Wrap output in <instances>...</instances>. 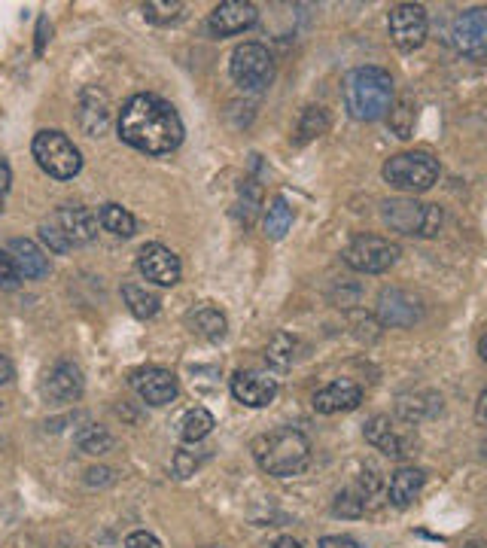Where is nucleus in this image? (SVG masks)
Instances as JSON below:
<instances>
[{
	"mask_svg": "<svg viewBox=\"0 0 487 548\" xmlns=\"http://www.w3.org/2000/svg\"><path fill=\"white\" fill-rule=\"evenodd\" d=\"M119 137L147 156H165L180 147L183 122L168 101L156 95H134L119 113Z\"/></svg>",
	"mask_w": 487,
	"mask_h": 548,
	"instance_id": "nucleus-1",
	"label": "nucleus"
},
{
	"mask_svg": "<svg viewBox=\"0 0 487 548\" xmlns=\"http://www.w3.org/2000/svg\"><path fill=\"white\" fill-rule=\"evenodd\" d=\"M344 107L357 122H378L393 110V77L384 67L363 64L344 77Z\"/></svg>",
	"mask_w": 487,
	"mask_h": 548,
	"instance_id": "nucleus-2",
	"label": "nucleus"
},
{
	"mask_svg": "<svg viewBox=\"0 0 487 548\" xmlns=\"http://www.w3.org/2000/svg\"><path fill=\"white\" fill-rule=\"evenodd\" d=\"M253 457H256L259 469L274 478L302 475L311 463V442L305 439V433H299L293 427H281V430H271L256 439Z\"/></svg>",
	"mask_w": 487,
	"mask_h": 548,
	"instance_id": "nucleus-3",
	"label": "nucleus"
},
{
	"mask_svg": "<svg viewBox=\"0 0 487 548\" xmlns=\"http://www.w3.org/2000/svg\"><path fill=\"white\" fill-rule=\"evenodd\" d=\"M98 235V217L89 208H58L40 223V238L52 253H67Z\"/></svg>",
	"mask_w": 487,
	"mask_h": 548,
	"instance_id": "nucleus-4",
	"label": "nucleus"
},
{
	"mask_svg": "<svg viewBox=\"0 0 487 548\" xmlns=\"http://www.w3.org/2000/svg\"><path fill=\"white\" fill-rule=\"evenodd\" d=\"M381 217L390 229L402 235L433 238L442 229V208L439 204H424L417 198H393L381 204Z\"/></svg>",
	"mask_w": 487,
	"mask_h": 548,
	"instance_id": "nucleus-5",
	"label": "nucleus"
},
{
	"mask_svg": "<svg viewBox=\"0 0 487 548\" xmlns=\"http://www.w3.org/2000/svg\"><path fill=\"white\" fill-rule=\"evenodd\" d=\"M31 153L37 165L55 180H74L83 168L80 150L71 144V137L61 131H40L31 144Z\"/></svg>",
	"mask_w": 487,
	"mask_h": 548,
	"instance_id": "nucleus-6",
	"label": "nucleus"
},
{
	"mask_svg": "<svg viewBox=\"0 0 487 548\" xmlns=\"http://www.w3.org/2000/svg\"><path fill=\"white\" fill-rule=\"evenodd\" d=\"M384 180L402 192H427L439 180V159L424 150L396 153L384 165Z\"/></svg>",
	"mask_w": 487,
	"mask_h": 548,
	"instance_id": "nucleus-7",
	"label": "nucleus"
},
{
	"mask_svg": "<svg viewBox=\"0 0 487 548\" xmlns=\"http://www.w3.org/2000/svg\"><path fill=\"white\" fill-rule=\"evenodd\" d=\"M232 80L244 92H262L274 80V58L262 43H241L232 52Z\"/></svg>",
	"mask_w": 487,
	"mask_h": 548,
	"instance_id": "nucleus-8",
	"label": "nucleus"
},
{
	"mask_svg": "<svg viewBox=\"0 0 487 548\" xmlns=\"http://www.w3.org/2000/svg\"><path fill=\"white\" fill-rule=\"evenodd\" d=\"M341 259L354 271L381 274L399 259V244H393L390 238H381V235H360L344 247Z\"/></svg>",
	"mask_w": 487,
	"mask_h": 548,
	"instance_id": "nucleus-9",
	"label": "nucleus"
},
{
	"mask_svg": "<svg viewBox=\"0 0 487 548\" xmlns=\"http://www.w3.org/2000/svg\"><path fill=\"white\" fill-rule=\"evenodd\" d=\"M451 46L469 61H487V7L466 10L451 28Z\"/></svg>",
	"mask_w": 487,
	"mask_h": 548,
	"instance_id": "nucleus-10",
	"label": "nucleus"
},
{
	"mask_svg": "<svg viewBox=\"0 0 487 548\" xmlns=\"http://www.w3.org/2000/svg\"><path fill=\"white\" fill-rule=\"evenodd\" d=\"M390 37L396 43V49L402 52H414V49H421L424 40H427V10L421 4H399L390 10Z\"/></svg>",
	"mask_w": 487,
	"mask_h": 548,
	"instance_id": "nucleus-11",
	"label": "nucleus"
},
{
	"mask_svg": "<svg viewBox=\"0 0 487 548\" xmlns=\"http://www.w3.org/2000/svg\"><path fill=\"white\" fill-rule=\"evenodd\" d=\"M137 268L150 281L159 287H174L180 281V259L174 250H168L165 244H144L141 253H137Z\"/></svg>",
	"mask_w": 487,
	"mask_h": 548,
	"instance_id": "nucleus-12",
	"label": "nucleus"
},
{
	"mask_svg": "<svg viewBox=\"0 0 487 548\" xmlns=\"http://www.w3.org/2000/svg\"><path fill=\"white\" fill-rule=\"evenodd\" d=\"M131 387L137 390L144 402L150 405H168L177 399V375L162 369V366H147V369H137L131 375Z\"/></svg>",
	"mask_w": 487,
	"mask_h": 548,
	"instance_id": "nucleus-13",
	"label": "nucleus"
},
{
	"mask_svg": "<svg viewBox=\"0 0 487 548\" xmlns=\"http://www.w3.org/2000/svg\"><path fill=\"white\" fill-rule=\"evenodd\" d=\"M277 378H271L268 372H235L232 375V396L247 405V408H265L274 402L277 396Z\"/></svg>",
	"mask_w": 487,
	"mask_h": 548,
	"instance_id": "nucleus-14",
	"label": "nucleus"
},
{
	"mask_svg": "<svg viewBox=\"0 0 487 548\" xmlns=\"http://www.w3.org/2000/svg\"><path fill=\"white\" fill-rule=\"evenodd\" d=\"M363 402V387L351 378H338L314 393L311 405L317 415H338V411H351Z\"/></svg>",
	"mask_w": 487,
	"mask_h": 548,
	"instance_id": "nucleus-15",
	"label": "nucleus"
},
{
	"mask_svg": "<svg viewBox=\"0 0 487 548\" xmlns=\"http://www.w3.org/2000/svg\"><path fill=\"white\" fill-rule=\"evenodd\" d=\"M256 19H259V13L253 4H247V0H226V4L214 7L207 25H211V31L217 37H235V34H244L247 28H253Z\"/></svg>",
	"mask_w": 487,
	"mask_h": 548,
	"instance_id": "nucleus-16",
	"label": "nucleus"
},
{
	"mask_svg": "<svg viewBox=\"0 0 487 548\" xmlns=\"http://www.w3.org/2000/svg\"><path fill=\"white\" fill-rule=\"evenodd\" d=\"M424 308L405 290H384L378 299V320L384 326H414L421 320Z\"/></svg>",
	"mask_w": 487,
	"mask_h": 548,
	"instance_id": "nucleus-17",
	"label": "nucleus"
},
{
	"mask_svg": "<svg viewBox=\"0 0 487 548\" xmlns=\"http://www.w3.org/2000/svg\"><path fill=\"white\" fill-rule=\"evenodd\" d=\"M80 393H83V372L74 363H58L43 381V396L49 402H74L80 399Z\"/></svg>",
	"mask_w": 487,
	"mask_h": 548,
	"instance_id": "nucleus-18",
	"label": "nucleus"
},
{
	"mask_svg": "<svg viewBox=\"0 0 487 548\" xmlns=\"http://www.w3.org/2000/svg\"><path fill=\"white\" fill-rule=\"evenodd\" d=\"M22 274V281H40L49 274V256L28 238H13L10 241V250H7Z\"/></svg>",
	"mask_w": 487,
	"mask_h": 548,
	"instance_id": "nucleus-19",
	"label": "nucleus"
},
{
	"mask_svg": "<svg viewBox=\"0 0 487 548\" xmlns=\"http://www.w3.org/2000/svg\"><path fill=\"white\" fill-rule=\"evenodd\" d=\"M424 485H427L424 469H417V466H399V469L393 472V478H390V488H387L390 503L399 506V509L411 506L417 497H421Z\"/></svg>",
	"mask_w": 487,
	"mask_h": 548,
	"instance_id": "nucleus-20",
	"label": "nucleus"
},
{
	"mask_svg": "<svg viewBox=\"0 0 487 548\" xmlns=\"http://www.w3.org/2000/svg\"><path fill=\"white\" fill-rule=\"evenodd\" d=\"M363 436H366V442H369L375 451H381V454H387V457H405V442H402V436L393 430L390 418H384V415L369 418L366 427H363Z\"/></svg>",
	"mask_w": 487,
	"mask_h": 548,
	"instance_id": "nucleus-21",
	"label": "nucleus"
},
{
	"mask_svg": "<svg viewBox=\"0 0 487 548\" xmlns=\"http://www.w3.org/2000/svg\"><path fill=\"white\" fill-rule=\"evenodd\" d=\"M186 326L192 335L207 338V341H220L226 335V314L217 311L214 305H198L186 314Z\"/></svg>",
	"mask_w": 487,
	"mask_h": 548,
	"instance_id": "nucleus-22",
	"label": "nucleus"
},
{
	"mask_svg": "<svg viewBox=\"0 0 487 548\" xmlns=\"http://www.w3.org/2000/svg\"><path fill=\"white\" fill-rule=\"evenodd\" d=\"M122 299H125L128 311H131L137 320H150V317H156L159 308H162L159 293L147 290L144 284H125V287H122Z\"/></svg>",
	"mask_w": 487,
	"mask_h": 548,
	"instance_id": "nucleus-23",
	"label": "nucleus"
},
{
	"mask_svg": "<svg viewBox=\"0 0 487 548\" xmlns=\"http://www.w3.org/2000/svg\"><path fill=\"white\" fill-rule=\"evenodd\" d=\"M396 408H399L402 421L417 424V421H424V418H433L436 411L442 408V399L436 393H414V396H402Z\"/></svg>",
	"mask_w": 487,
	"mask_h": 548,
	"instance_id": "nucleus-24",
	"label": "nucleus"
},
{
	"mask_svg": "<svg viewBox=\"0 0 487 548\" xmlns=\"http://www.w3.org/2000/svg\"><path fill=\"white\" fill-rule=\"evenodd\" d=\"M214 427H217V421H214L211 411L201 408V405L198 408H189L186 415H183V421H180V439L189 442V445H195V442L211 436Z\"/></svg>",
	"mask_w": 487,
	"mask_h": 548,
	"instance_id": "nucleus-25",
	"label": "nucleus"
},
{
	"mask_svg": "<svg viewBox=\"0 0 487 548\" xmlns=\"http://www.w3.org/2000/svg\"><path fill=\"white\" fill-rule=\"evenodd\" d=\"M293 208H290V201L284 195H277L271 204H268V211H265V235L268 238H284L293 226Z\"/></svg>",
	"mask_w": 487,
	"mask_h": 548,
	"instance_id": "nucleus-26",
	"label": "nucleus"
},
{
	"mask_svg": "<svg viewBox=\"0 0 487 548\" xmlns=\"http://www.w3.org/2000/svg\"><path fill=\"white\" fill-rule=\"evenodd\" d=\"M265 360H268L274 369H290L293 360H296V338L287 335V332L271 335L268 348H265Z\"/></svg>",
	"mask_w": 487,
	"mask_h": 548,
	"instance_id": "nucleus-27",
	"label": "nucleus"
},
{
	"mask_svg": "<svg viewBox=\"0 0 487 548\" xmlns=\"http://www.w3.org/2000/svg\"><path fill=\"white\" fill-rule=\"evenodd\" d=\"M98 220L116 238H131L134 235V217L122 208V204H104V208L98 211Z\"/></svg>",
	"mask_w": 487,
	"mask_h": 548,
	"instance_id": "nucleus-28",
	"label": "nucleus"
},
{
	"mask_svg": "<svg viewBox=\"0 0 487 548\" xmlns=\"http://www.w3.org/2000/svg\"><path fill=\"white\" fill-rule=\"evenodd\" d=\"M366 503H369V494L363 488H351V491H341L332 503V512L338 518H360L366 512Z\"/></svg>",
	"mask_w": 487,
	"mask_h": 548,
	"instance_id": "nucleus-29",
	"label": "nucleus"
},
{
	"mask_svg": "<svg viewBox=\"0 0 487 548\" xmlns=\"http://www.w3.org/2000/svg\"><path fill=\"white\" fill-rule=\"evenodd\" d=\"M77 445H80V451L98 457V454H107V451L113 448V436H110L104 427L89 424V427H83V430L77 433Z\"/></svg>",
	"mask_w": 487,
	"mask_h": 548,
	"instance_id": "nucleus-30",
	"label": "nucleus"
},
{
	"mask_svg": "<svg viewBox=\"0 0 487 548\" xmlns=\"http://www.w3.org/2000/svg\"><path fill=\"white\" fill-rule=\"evenodd\" d=\"M183 4L180 0H174V4H159V0H153V4H144V16H147V22H153V25H171V22H177L180 16H183Z\"/></svg>",
	"mask_w": 487,
	"mask_h": 548,
	"instance_id": "nucleus-31",
	"label": "nucleus"
},
{
	"mask_svg": "<svg viewBox=\"0 0 487 548\" xmlns=\"http://www.w3.org/2000/svg\"><path fill=\"white\" fill-rule=\"evenodd\" d=\"M329 128V116L323 107H308L302 122H299V141H311V137H320Z\"/></svg>",
	"mask_w": 487,
	"mask_h": 548,
	"instance_id": "nucleus-32",
	"label": "nucleus"
},
{
	"mask_svg": "<svg viewBox=\"0 0 487 548\" xmlns=\"http://www.w3.org/2000/svg\"><path fill=\"white\" fill-rule=\"evenodd\" d=\"M259 204H262V189H259L256 180H247V183L241 186V211H244V223H247V226L253 223V217H256V211H259Z\"/></svg>",
	"mask_w": 487,
	"mask_h": 548,
	"instance_id": "nucleus-33",
	"label": "nucleus"
},
{
	"mask_svg": "<svg viewBox=\"0 0 487 548\" xmlns=\"http://www.w3.org/2000/svg\"><path fill=\"white\" fill-rule=\"evenodd\" d=\"M22 284V274L7 250H0V290H16Z\"/></svg>",
	"mask_w": 487,
	"mask_h": 548,
	"instance_id": "nucleus-34",
	"label": "nucleus"
},
{
	"mask_svg": "<svg viewBox=\"0 0 487 548\" xmlns=\"http://www.w3.org/2000/svg\"><path fill=\"white\" fill-rule=\"evenodd\" d=\"M411 107L408 104H399L396 110H390V125L396 128L399 137H411Z\"/></svg>",
	"mask_w": 487,
	"mask_h": 548,
	"instance_id": "nucleus-35",
	"label": "nucleus"
},
{
	"mask_svg": "<svg viewBox=\"0 0 487 548\" xmlns=\"http://www.w3.org/2000/svg\"><path fill=\"white\" fill-rule=\"evenodd\" d=\"M122 548H162V542H159L153 533H147V530H134V533L122 542Z\"/></svg>",
	"mask_w": 487,
	"mask_h": 548,
	"instance_id": "nucleus-36",
	"label": "nucleus"
},
{
	"mask_svg": "<svg viewBox=\"0 0 487 548\" xmlns=\"http://www.w3.org/2000/svg\"><path fill=\"white\" fill-rule=\"evenodd\" d=\"M320 548H360L351 536H326L320 542Z\"/></svg>",
	"mask_w": 487,
	"mask_h": 548,
	"instance_id": "nucleus-37",
	"label": "nucleus"
},
{
	"mask_svg": "<svg viewBox=\"0 0 487 548\" xmlns=\"http://www.w3.org/2000/svg\"><path fill=\"white\" fill-rule=\"evenodd\" d=\"M16 378V366L7 354H0V384H10Z\"/></svg>",
	"mask_w": 487,
	"mask_h": 548,
	"instance_id": "nucleus-38",
	"label": "nucleus"
},
{
	"mask_svg": "<svg viewBox=\"0 0 487 548\" xmlns=\"http://www.w3.org/2000/svg\"><path fill=\"white\" fill-rule=\"evenodd\" d=\"M10 183H13V174H10V165L0 159V195L10 192Z\"/></svg>",
	"mask_w": 487,
	"mask_h": 548,
	"instance_id": "nucleus-39",
	"label": "nucleus"
},
{
	"mask_svg": "<svg viewBox=\"0 0 487 548\" xmlns=\"http://www.w3.org/2000/svg\"><path fill=\"white\" fill-rule=\"evenodd\" d=\"M475 415H478V424L487 430V390L478 396V405H475Z\"/></svg>",
	"mask_w": 487,
	"mask_h": 548,
	"instance_id": "nucleus-40",
	"label": "nucleus"
},
{
	"mask_svg": "<svg viewBox=\"0 0 487 548\" xmlns=\"http://www.w3.org/2000/svg\"><path fill=\"white\" fill-rule=\"evenodd\" d=\"M271 548H302V542H299V539H293V536H281V539H277Z\"/></svg>",
	"mask_w": 487,
	"mask_h": 548,
	"instance_id": "nucleus-41",
	"label": "nucleus"
},
{
	"mask_svg": "<svg viewBox=\"0 0 487 548\" xmlns=\"http://www.w3.org/2000/svg\"><path fill=\"white\" fill-rule=\"evenodd\" d=\"M478 354H481V360L487 363V335H484V338L478 341Z\"/></svg>",
	"mask_w": 487,
	"mask_h": 548,
	"instance_id": "nucleus-42",
	"label": "nucleus"
}]
</instances>
